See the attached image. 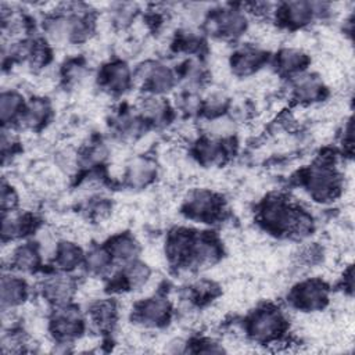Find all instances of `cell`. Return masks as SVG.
Here are the masks:
<instances>
[{"instance_id": "cell-1", "label": "cell", "mask_w": 355, "mask_h": 355, "mask_svg": "<svg viewBox=\"0 0 355 355\" xmlns=\"http://www.w3.org/2000/svg\"><path fill=\"white\" fill-rule=\"evenodd\" d=\"M259 222L272 233L305 237L313 230L312 216L282 196L268 197L259 207Z\"/></svg>"}, {"instance_id": "cell-2", "label": "cell", "mask_w": 355, "mask_h": 355, "mask_svg": "<svg viewBox=\"0 0 355 355\" xmlns=\"http://www.w3.org/2000/svg\"><path fill=\"white\" fill-rule=\"evenodd\" d=\"M302 183L309 196L320 202L334 200L341 191V176L330 159H319L304 173Z\"/></svg>"}, {"instance_id": "cell-3", "label": "cell", "mask_w": 355, "mask_h": 355, "mask_svg": "<svg viewBox=\"0 0 355 355\" xmlns=\"http://www.w3.org/2000/svg\"><path fill=\"white\" fill-rule=\"evenodd\" d=\"M287 326L282 311L273 305H265L254 311L247 320V331L257 343H273L279 340Z\"/></svg>"}, {"instance_id": "cell-4", "label": "cell", "mask_w": 355, "mask_h": 355, "mask_svg": "<svg viewBox=\"0 0 355 355\" xmlns=\"http://www.w3.org/2000/svg\"><path fill=\"white\" fill-rule=\"evenodd\" d=\"M290 302L301 311H320L329 302V288L319 279L304 280L293 287Z\"/></svg>"}, {"instance_id": "cell-5", "label": "cell", "mask_w": 355, "mask_h": 355, "mask_svg": "<svg viewBox=\"0 0 355 355\" xmlns=\"http://www.w3.org/2000/svg\"><path fill=\"white\" fill-rule=\"evenodd\" d=\"M50 330L61 343H68L79 337L83 331V318L79 308L69 302L57 305L50 319Z\"/></svg>"}, {"instance_id": "cell-6", "label": "cell", "mask_w": 355, "mask_h": 355, "mask_svg": "<svg viewBox=\"0 0 355 355\" xmlns=\"http://www.w3.org/2000/svg\"><path fill=\"white\" fill-rule=\"evenodd\" d=\"M222 200L214 191L198 189L189 194L184 201L183 209L191 219L201 222L215 220L222 212Z\"/></svg>"}, {"instance_id": "cell-7", "label": "cell", "mask_w": 355, "mask_h": 355, "mask_svg": "<svg viewBox=\"0 0 355 355\" xmlns=\"http://www.w3.org/2000/svg\"><path fill=\"white\" fill-rule=\"evenodd\" d=\"M248 26L244 11L236 7H226L211 14L208 28L211 33H215L223 39L240 37Z\"/></svg>"}, {"instance_id": "cell-8", "label": "cell", "mask_w": 355, "mask_h": 355, "mask_svg": "<svg viewBox=\"0 0 355 355\" xmlns=\"http://www.w3.org/2000/svg\"><path fill=\"white\" fill-rule=\"evenodd\" d=\"M330 11L329 3L288 1L279 8V19L290 28H302L318 17Z\"/></svg>"}, {"instance_id": "cell-9", "label": "cell", "mask_w": 355, "mask_h": 355, "mask_svg": "<svg viewBox=\"0 0 355 355\" xmlns=\"http://www.w3.org/2000/svg\"><path fill=\"white\" fill-rule=\"evenodd\" d=\"M137 80L148 90L150 94L159 96L169 92L176 82V76L171 68L161 62L146 61L137 68Z\"/></svg>"}, {"instance_id": "cell-10", "label": "cell", "mask_w": 355, "mask_h": 355, "mask_svg": "<svg viewBox=\"0 0 355 355\" xmlns=\"http://www.w3.org/2000/svg\"><path fill=\"white\" fill-rule=\"evenodd\" d=\"M196 239L197 234L184 227L171 232L165 244V252L171 262L176 265H190Z\"/></svg>"}, {"instance_id": "cell-11", "label": "cell", "mask_w": 355, "mask_h": 355, "mask_svg": "<svg viewBox=\"0 0 355 355\" xmlns=\"http://www.w3.org/2000/svg\"><path fill=\"white\" fill-rule=\"evenodd\" d=\"M171 304L165 297L146 298L137 304L135 318L144 326L159 327L168 323L171 318Z\"/></svg>"}, {"instance_id": "cell-12", "label": "cell", "mask_w": 355, "mask_h": 355, "mask_svg": "<svg viewBox=\"0 0 355 355\" xmlns=\"http://www.w3.org/2000/svg\"><path fill=\"white\" fill-rule=\"evenodd\" d=\"M266 60L265 51L254 46H241L237 49L230 58V67L234 75L248 76L257 72Z\"/></svg>"}, {"instance_id": "cell-13", "label": "cell", "mask_w": 355, "mask_h": 355, "mask_svg": "<svg viewBox=\"0 0 355 355\" xmlns=\"http://www.w3.org/2000/svg\"><path fill=\"white\" fill-rule=\"evenodd\" d=\"M73 293H75V282L72 277L64 273L47 276L42 283L43 297L55 305L68 304Z\"/></svg>"}, {"instance_id": "cell-14", "label": "cell", "mask_w": 355, "mask_h": 355, "mask_svg": "<svg viewBox=\"0 0 355 355\" xmlns=\"http://www.w3.org/2000/svg\"><path fill=\"white\" fill-rule=\"evenodd\" d=\"M100 78L101 85L112 93H123L133 79L129 67L123 61H114L107 64L103 68Z\"/></svg>"}, {"instance_id": "cell-15", "label": "cell", "mask_w": 355, "mask_h": 355, "mask_svg": "<svg viewBox=\"0 0 355 355\" xmlns=\"http://www.w3.org/2000/svg\"><path fill=\"white\" fill-rule=\"evenodd\" d=\"M1 308L3 311L21 305L28 297L26 283L14 275H3L1 277Z\"/></svg>"}, {"instance_id": "cell-16", "label": "cell", "mask_w": 355, "mask_h": 355, "mask_svg": "<svg viewBox=\"0 0 355 355\" xmlns=\"http://www.w3.org/2000/svg\"><path fill=\"white\" fill-rule=\"evenodd\" d=\"M157 175V168L155 164L148 159V158H135L132 159L128 166H126V172H125V179L126 183L130 187H146L147 184H150L154 178Z\"/></svg>"}, {"instance_id": "cell-17", "label": "cell", "mask_w": 355, "mask_h": 355, "mask_svg": "<svg viewBox=\"0 0 355 355\" xmlns=\"http://www.w3.org/2000/svg\"><path fill=\"white\" fill-rule=\"evenodd\" d=\"M33 226L35 219L28 214H15L14 211L3 212L1 236L4 241L26 234L28 232L32 230Z\"/></svg>"}, {"instance_id": "cell-18", "label": "cell", "mask_w": 355, "mask_h": 355, "mask_svg": "<svg viewBox=\"0 0 355 355\" xmlns=\"http://www.w3.org/2000/svg\"><path fill=\"white\" fill-rule=\"evenodd\" d=\"M114 261L128 263L137 259L140 247L133 236L129 233H121L112 237L107 245Z\"/></svg>"}, {"instance_id": "cell-19", "label": "cell", "mask_w": 355, "mask_h": 355, "mask_svg": "<svg viewBox=\"0 0 355 355\" xmlns=\"http://www.w3.org/2000/svg\"><path fill=\"white\" fill-rule=\"evenodd\" d=\"M295 78L293 94L298 101L313 103L323 98L326 89L319 78L312 75H298Z\"/></svg>"}, {"instance_id": "cell-20", "label": "cell", "mask_w": 355, "mask_h": 355, "mask_svg": "<svg viewBox=\"0 0 355 355\" xmlns=\"http://www.w3.org/2000/svg\"><path fill=\"white\" fill-rule=\"evenodd\" d=\"M309 64V57L300 49H282L276 57V65L284 75H300Z\"/></svg>"}, {"instance_id": "cell-21", "label": "cell", "mask_w": 355, "mask_h": 355, "mask_svg": "<svg viewBox=\"0 0 355 355\" xmlns=\"http://www.w3.org/2000/svg\"><path fill=\"white\" fill-rule=\"evenodd\" d=\"M89 315L98 330H110L116 323L118 306L112 300H98L90 306Z\"/></svg>"}, {"instance_id": "cell-22", "label": "cell", "mask_w": 355, "mask_h": 355, "mask_svg": "<svg viewBox=\"0 0 355 355\" xmlns=\"http://www.w3.org/2000/svg\"><path fill=\"white\" fill-rule=\"evenodd\" d=\"M85 254L82 248L69 240H62L55 245L54 251V263L61 270H72L75 269L80 262H83Z\"/></svg>"}, {"instance_id": "cell-23", "label": "cell", "mask_w": 355, "mask_h": 355, "mask_svg": "<svg viewBox=\"0 0 355 355\" xmlns=\"http://www.w3.org/2000/svg\"><path fill=\"white\" fill-rule=\"evenodd\" d=\"M194 154L201 164L215 165L220 164L225 159L226 148L222 141L212 137H204L197 141L194 147Z\"/></svg>"}, {"instance_id": "cell-24", "label": "cell", "mask_w": 355, "mask_h": 355, "mask_svg": "<svg viewBox=\"0 0 355 355\" xmlns=\"http://www.w3.org/2000/svg\"><path fill=\"white\" fill-rule=\"evenodd\" d=\"M11 263L18 272L31 273L39 268L40 252L37 245L32 243H25L17 247L11 257Z\"/></svg>"}, {"instance_id": "cell-25", "label": "cell", "mask_w": 355, "mask_h": 355, "mask_svg": "<svg viewBox=\"0 0 355 355\" xmlns=\"http://www.w3.org/2000/svg\"><path fill=\"white\" fill-rule=\"evenodd\" d=\"M151 276V269L147 263L135 259L125 263V268L121 275V284L128 290H137L143 287Z\"/></svg>"}, {"instance_id": "cell-26", "label": "cell", "mask_w": 355, "mask_h": 355, "mask_svg": "<svg viewBox=\"0 0 355 355\" xmlns=\"http://www.w3.org/2000/svg\"><path fill=\"white\" fill-rule=\"evenodd\" d=\"M51 112L49 101L44 98H32L26 105L21 115V121L26 128L37 129L46 123Z\"/></svg>"}, {"instance_id": "cell-27", "label": "cell", "mask_w": 355, "mask_h": 355, "mask_svg": "<svg viewBox=\"0 0 355 355\" xmlns=\"http://www.w3.org/2000/svg\"><path fill=\"white\" fill-rule=\"evenodd\" d=\"M25 101L24 97L15 92L8 90L3 92L0 97V118L4 125L10 123L11 121L21 118L24 110H25Z\"/></svg>"}, {"instance_id": "cell-28", "label": "cell", "mask_w": 355, "mask_h": 355, "mask_svg": "<svg viewBox=\"0 0 355 355\" xmlns=\"http://www.w3.org/2000/svg\"><path fill=\"white\" fill-rule=\"evenodd\" d=\"M112 261L114 259L107 247H93L83 258L87 272L97 276L107 273L112 265Z\"/></svg>"}, {"instance_id": "cell-29", "label": "cell", "mask_w": 355, "mask_h": 355, "mask_svg": "<svg viewBox=\"0 0 355 355\" xmlns=\"http://www.w3.org/2000/svg\"><path fill=\"white\" fill-rule=\"evenodd\" d=\"M107 147L101 141H94L87 144L80 154H78L76 161L85 166H97L107 158Z\"/></svg>"}, {"instance_id": "cell-30", "label": "cell", "mask_w": 355, "mask_h": 355, "mask_svg": "<svg viewBox=\"0 0 355 355\" xmlns=\"http://www.w3.org/2000/svg\"><path fill=\"white\" fill-rule=\"evenodd\" d=\"M216 294V286L211 282L201 280L191 287V297L198 302L209 301Z\"/></svg>"}, {"instance_id": "cell-31", "label": "cell", "mask_w": 355, "mask_h": 355, "mask_svg": "<svg viewBox=\"0 0 355 355\" xmlns=\"http://www.w3.org/2000/svg\"><path fill=\"white\" fill-rule=\"evenodd\" d=\"M0 201H1L3 212L12 211L18 202V196H17L15 190L6 180H3V183H1V200Z\"/></svg>"}, {"instance_id": "cell-32", "label": "cell", "mask_w": 355, "mask_h": 355, "mask_svg": "<svg viewBox=\"0 0 355 355\" xmlns=\"http://www.w3.org/2000/svg\"><path fill=\"white\" fill-rule=\"evenodd\" d=\"M197 352H205V354H218V352H225L223 347L215 341L211 340H204L198 343V348L196 349Z\"/></svg>"}, {"instance_id": "cell-33", "label": "cell", "mask_w": 355, "mask_h": 355, "mask_svg": "<svg viewBox=\"0 0 355 355\" xmlns=\"http://www.w3.org/2000/svg\"><path fill=\"white\" fill-rule=\"evenodd\" d=\"M352 266H348V269L344 272V290L348 293H352L354 287V277H352Z\"/></svg>"}]
</instances>
